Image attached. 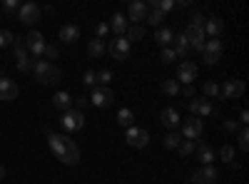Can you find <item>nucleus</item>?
<instances>
[{
	"instance_id": "1",
	"label": "nucleus",
	"mask_w": 249,
	"mask_h": 184,
	"mask_svg": "<svg viewBox=\"0 0 249 184\" xmlns=\"http://www.w3.org/2000/svg\"><path fill=\"white\" fill-rule=\"evenodd\" d=\"M45 134H48V145H50L53 154H55L60 162H65V165H77V162H80V150H77V145H75L68 134L50 132L48 127H45Z\"/></svg>"
},
{
	"instance_id": "2",
	"label": "nucleus",
	"mask_w": 249,
	"mask_h": 184,
	"mask_svg": "<svg viewBox=\"0 0 249 184\" xmlns=\"http://www.w3.org/2000/svg\"><path fill=\"white\" fill-rule=\"evenodd\" d=\"M35 80L40 85H53V83H60L62 77V70L55 67V63H48V60H33V70Z\"/></svg>"
},
{
	"instance_id": "3",
	"label": "nucleus",
	"mask_w": 249,
	"mask_h": 184,
	"mask_svg": "<svg viewBox=\"0 0 249 184\" xmlns=\"http://www.w3.org/2000/svg\"><path fill=\"white\" fill-rule=\"evenodd\" d=\"M60 125H62V130H68V132H77V130L85 127V112H80L75 107L68 110V112H62Z\"/></svg>"
},
{
	"instance_id": "4",
	"label": "nucleus",
	"mask_w": 249,
	"mask_h": 184,
	"mask_svg": "<svg viewBox=\"0 0 249 184\" xmlns=\"http://www.w3.org/2000/svg\"><path fill=\"white\" fill-rule=\"evenodd\" d=\"M184 37H187V43H190V48H195V50H199L202 52V48H204V43H207V35H204V28L199 25V23H190L184 28V33H182Z\"/></svg>"
},
{
	"instance_id": "5",
	"label": "nucleus",
	"mask_w": 249,
	"mask_h": 184,
	"mask_svg": "<svg viewBox=\"0 0 249 184\" xmlns=\"http://www.w3.org/2000/svg\"><path fill=\"white\" fill-rule=\"evenodd\" d=\"M124 139H127V145L135 147V150H144L150 145V132L144 127H127V134H124Z\"/></svg>"
},
{
	"instance_id": "6",
	"label": "nucleus",
	"mask_w": 249,
	"mask_h": 184,
	"mask_svg": "<svg viewBox=\"0 0 249 184\" xmlns=\"http://www.w3.org/2000/svg\"><path fill=\"white\" fill-rule=\"evenodd\" d=\"M202 60H204L207 65H217L219 60H222V40L219 37H212V40H207V43H204Z\"/></svg>"
},
{
	"instance_id": "7",
	"label": "nucleus",
	"mask_w": 249,
	"mask_h": 184,
	"mask_svg": "<svg viewBox=\"0 0 249 184\" xmlns=\"http://www.w3.org/2000/svg\"><path fill=\"white\" fill-rule=\"evenodd\" d=\"M45 37L40 35L37 30H30L28 33V37H25V50H28V55H33L35 60L37 57H43V50H45Z\"/></svg>"
},
{
	"instance_id": "8",
	"label": "nucleus",
	"mask_w": 249,
	"mask_h": 184,
	"mask_svg": "<svg viewBox=\"0 0 249 184\" xmlns=\"http://www.w3.org/2000/svg\"><path fill=\"white\" fill-rule=\"evenodd\" d=\"M110 55L115 57V60H127L130 57V50H132V43L124 35H120V37H115V40H110Z\"/></svg>"
},
{
	"instance_id": "9",
	"label": "nucleus",
	"mask_w": 249,
	"mask_h": 184,
	"mask_svg": "<svg viewBox=\"0 0 249 184\" xmlns=\"http://www.w3.org/2000/svg\"><path fill=\"white\" fill-rule=\"evenodd\" d=\"M90 102L100 110H107L112 102H115V92L110 87H92V95H90Z\"/></svg>"
},
{
	"instance_id": "10",
	"label": "nucleus",
	"mask_w": 249,
	"mask_h": 184,
	"mask_svg": "<svg viewBox=\"0 0 249 184\" xmlns=\"http://www.w3.org/2000/svg\"><path fill=\"white\" fill-rule=\"evenodd\" d=\"M204 132V125H202V119L199 117H190V119H184V125H182V139H190V142H197Z\"/></svg>"
},
{
	"instance_id": "11",
	"label": "nucleus",
	"mask_w": 249,
	"mask_h": 184,
	"mask_svg": "<svg viewBox=\"0 0 249 184\" xmlns=\"http://www.w3.org/2000/svg\"><path fill=\"white\" fill-rule=\"evenodd\" d=\"M40 5H35V3H23L18 8V20L20 23H25V25H35L37 20H40Z\"/></svg>"
},
{
	"instance_id": "12",
	"label": "nucleus",
	"mask_w": 249,
	"mask_h": 184,
	"mask_svg": "<svg viewBox=\"0 0 249 184\" xmlns=\"http://www.w3.org/2000/svg\"><path fill=\"white\" fill-rule=\"evenodd\" d=\"M190 112H192V117H210V115H217V110H214V105L210 100H199V97H195L192 102H190Z\"/></svg>"
},
{
	"instance_id": "13",
	"label": "nucleus",
	"mask_w": 249,
	"mask_h": 184,
	"mask_svg": "<svg viewBox=\"0 0 249 184\" xmlns=\"http://www.w3.org/2000/svg\"><path fill=\"white\" fill-rule=\"evenodd\" d=\"M177 80L184 85H192L195 80H197V65L192 63V60H184V63H179L177 67Z\"/></svg>"
},
{
	"instance_id": "14",
	"label": "nucleus",
	"mask_w": 249,
	"mask_h": 184,
	"mask_svg": "<svg viewBox=\"0 0 249 184\" xmlns=\"http://www.w3.org/2000/svg\"><path fill=\"white\" fill-rule=\"evenodd\" d=\"M244 95V83L242 80H227V83L219 87V97H227V100H234V97H242Z\"/></svg>"
},
{
	"instance_id": "15",
	"label": "nucleus",
	"mask_w": 249,
	"mask_h": 184,
	"mask_svg": "<svg viewBox=\"0 0 249 184\" xmlns=\"http://www.w3.org/2000/svg\"><path fill=\"white\" fill-rule=\"evenodd\" d=\"M217 179H219V172L212 165H204L202 169H197L192 174V184H214Z\"/></svg>"
},
{
	"instance_id": "16",
	"label": "nucleus",
	"mask_w": 249,
	"mask_h": 184,
	"mask_svg": "<svg viewBox=\"0 0 249 184\" xmlns=\"http://www.w3.org/2000/svg\"><path fill=\"white\" fill-rule=\"evenodd\" d=\"M127 23L132 20V23L137 25V23H142L144 17H147V3H140V0H135V3H130V8H127Z\"/></svg>"
},
{
	"instance_id": "17",
	"label": "nucleus",
	"mask_w": 249,
	"mask_h": 184,
	"mask_svg": "<svg viewBox=\"0 0 249 184\" xmlns=\"http://www.w3.org/2000/svg\"><path fill=\"white\" fill-rule=\"evenodd\" d=\"M18 97V85H15V80L10 77H0V100L3 102H10Z\"/></svg>"
},
{
	"instance_id": "18",
	"label": "nucleus",
	"mask_w": 249,
	"mask_h": 184,
	"mask_svg": "<svg viewBox=\"0 0 249 184\" xmlns=\"http://www.w3.org/2000/svg\"><path fill=\"white\" fill-rule=\"evenodd\" d=\"M160 122L172 132V130H177V125H179V112H177L175 107H164L162 115H160Z\"/></svg>"
},
{
	"instance_id": "19",
	"label": "nucleus",
	"mask_w": 249,
	"mask_h": 184,
	"mask_svg": "<svg viewBox=\"0 0 249 184\" xmlns=\"http://www.w3.org/2000/svg\"><path fill=\"white\" fill-rule=\"evenodd\" d=\"M204 35H212V37H219L222 35V30H224V23H222V17H217V15H212V17H207L204 20Z\"/></svg>"
},
{
	"instance_id": "20",
	"label": "nucleus",
	"mask_w": 249,
	"mask_h": 184,
	"mask_svg": "<svg viewBox=\"0 0 249 184\" xmlns=\"http://www.w3.org/2000/svg\"><path fill=\"white\" fill-rule=\"evenodd\" d=\"M80 37V28L77 25H72V23H68V25H62L60 28V40H62V43H75V40Z\"/></svg>"
},
{
	"instance_id": "21",
	"label": "nucleus",
	"mask_w": 249,
	"mask_h": 184,
	"mask_svg": "<svg viewBox=\"0 0 249 184\" xmlns=\"http://www.w3.org/2000/svg\"><path fill=\"white\" fill-rule=\"evenodd\" d=\"M53 105H55V110H60V112H68V110H72V97H70L68 92H55Z\"/></svg>"
},
{
	"instance_id": "22",
	"label": "nucleus",
	"mask_w": 249,
	"mask_h": 184,
	"mask_svg": "<svg viewBox=\"0 0 249 184\" xmlns=\"http://www.w3.org/2000/svg\"><path fill=\"white\" fill-rule=\"evenodd\" d=\"M172 40H175V30H170V28H157L155 30V43L160 48H167Z\"/></svg>"
},
{
	"instance_id": "23",
	"label": "nucleus",
	"mask_w": 249,
	"mask_h": 184,
	"mask_svg": "<svg viewBox=\"0 0 249 184\" xmlns=\"http://www.w3.org/2000/svg\"><path fill=\"white\" fill-rule=\"evenodd\" d=\"M172 43H175V48H172V50H175V55H177V57H187V55H190V50H192V48H190V43H187V37H184L182 33H179V35H175Z\"/></svg>"
},
{
	"instance_id": "24",
	"label": "nucleus",
	"mask_w": 249,
	"mask_h": 184,
	"mask_svg": "<svg viewBox=\"0 0 249 184\" xmlns=\"http://www.w3.org/2000/svg\"><path fill=\"white\" fill-rule=\"evenodd\" d=\"M110 28H112V30H115V35L120 37V35H124V33H127L130 23H127V17H124L122 13H115V17H112V23H110Z\"/></svg>"
},
{
	"instance_id": "25",
	"label": "nucleus",
	"mask_w": 249,
	"mask_h": 184,
	"mask_svg": "<svg viewBox=\"0 0 249 184\" xmlns=\"http://www.w3.org/2000/svg\"><path fill=\"white\" fill-rule=\"evenodd\" d=\"M197 159L202 162V165H212V159H214V150L207 145V142H202V145L197 147Z\"/></svg>"
},
{
	"instance_id": "26",
	"label": "nucleus",
	"mask_w": 249,
	"mask_h": 184,
	"mask_svg": "<svg viewBox=\"0 0 249 184\" xmlns=\"http://www.w3.org/2000/svg\"><path fill=\"white\" fill-rule=\"evenodd\" d=\"M117 122H120L122 127H132V122H135V110L122 107V110L117 112Z\"/></svg>"
},
{
	"instance_id": "27",
	"label": "nucleus",
	"mask_w": 249,
	"mask_h": 184,
	"mask_svg": "<svg viewBox=\"0 0 249 184\" xmlns=\"http://www.w3.org/2000/svg\"><path fill=\"white\" fill-rule=\"evenodd\" d=\"M105 50H107V48H105V40H97V37H95V40H90L88 52H90L92 57H102V55H105Z\"/></svg>"
},
{
	"instance_id": "28",
	"label": "nucleus",
	"mask_w": 249,
	"mask_h": 184,
	"mask_svg": "<svg viewBox=\"0 0 249 184\" xmlns=\"http://www.w3.org/2000/svg\"><path fill=\"white\" fill-rule=\"evenodd\" d=\"M162 95H170V97H177L179 95V83H177V80H164V83H162Z\"/></svg>"
},
{
	"instance_id": "29",
	"label": "nucleus",
	"mask_w": 249,
	"mask_h": 184,
	"mask_svg": "<svg viewBox=\"0 0 249 184\" xmlns=\"http://www.w3.org/2000/svg\"><path fill=\"white\" fill-rule=\"evenodd\" d=\"M182 142V137L177 134V130H172V132H167L164 134V139H162V145L167 147V150H177V145Z\"/></svg>"
},
{
	"instance_id": "30",
	"label": "nucleus",
	"mask_w": 249,
	"mask_h": 184,
	"mask_svg": "<svg viewBox=\"0 0 249 184\" xmlns=\"http://www.w3.org/2000/svg\"><path fill=\"white\" fill-rule=\"evenodd\" d=\"M124 37H127L130 43H132V40H142V37H144V28H142V25H130L127 33H124Z\"/></svg>"
},
{
	"instance_id": "31",
	"label": "nucleus",
	"mask_w": 249,
	"mask_h": 184,
	"mask_svg": "<svg viewBox=\"0 0 249 184\" xmlns=\"http://www.w3.org/2000/svg\"><path fill=\"white\" fill-rule=\"evenodd\" d=\"M95 80H97V87H107L110 80H112V72L110 70H100V72H95Z\"/></svg>"
},
{
	"instance_id": "32",
	"label": "nucleus",
	"mask_w": 249,
	"mask_h": 184,
	"mask_svg": "<svg viewBox=\"0 0 249 184\" xmlns=\"http://www.w3.org/2000/svg\"><path fill=\"white\" fill-rule=\"evenodd\" d=\"M144 20H147V23H150L152 28H157V25H162L164 15H162L160 10H150V8H147V17H144Z\"/></svg>"
},
{
	"instance_id": "33",
	"label": "nucleus",
	"mask_w": 249,
	"mask_h": 184,
	"mask_svg": "<svg viewBox=\"0 0 249 184\" xmlns=\"http://www.w3.org/2000/svg\"><path fill=\"white\" fill-rule=\"evenodd\" d=\"M202 92H204L207 97H219V85L212 83V80H207V83L202 85Z\"/></svg>"
},
{
	"instance_id": "34",
	"label": "nucleus",
	"mask_w": 249,
	"mask_h": 184,
	"mask_svg": "<svg viewBox=\"0 0 249 184\" xmlns=\"http://www.w3.org/2000/svg\"><path fill=\"white\" fill-rule=\"evenodd\" d=\"M177 152H179L182 157H190V154L195 152V142H190V139H182L179 145H177Z\"/></svg>"
},
{
	"instance_id": "35",
	"label": "nucleus",
	"mask_w": 249,
	"mask_h": 184,
	"mask_svg": "<svg viewBox=\"0 0 249 184\" xmlns=\"http://www.w3.org/2000/svg\"><path fill=\"white\" fill-rule=\"evenodd\" d=\"M219 157L227 162V165H232V162H234V147H232V145H222V150H219Z\"/></svg>"
},
{
	"instance_id": "36",
	"label": "nucleus",
	"mask_w": 249,
	"mask_h": 184,
	"mask_svg": "<svg viewBox=\"0 0 249 184\" xmlns=\"http://www.w3.org/2000/svg\"><path fill=\"white\" fill-rule=\"evenodd\" d=\"M15 43V35L10 30H0V48H13Z\"/></svg>"
},
{
	"instance_id": "37",
	"label": "nucleus",
	"mask_w": 249,
	"mask_h": 184,
	"mask_svg": "<svg viewBox=\"0 0 249 184\" xmlns=\"http://www.w3.org/2000/svg\"><path fill=\"white\" fill-rule=\"evenodd\" d=\"M57 55H60V50H57L55 45H45V50H43V57L48 60V63H53V60H57Z\"/></svg>"
},
{
	"instance_id": "38",
	"label": "nucleus",
	"mask_w": 249,
	"mask_h": 184,
	"mask_svg": "<svg viewBox=\"0 0 249 184\" xmlns=\"http://www.w3.org/2000/svg\"><path fill=\"white\" fill-rule=\"evenodd\" d=\"M237 139H239V150L247 152V150H249V132H247V130H239Z\"/></svg>"
},
{
	"instance_id": "39",
	"label": "nucleus",
	"mask_w": 249,
	"mask_h": 184,
	"mask_svg": "<svg viewBox=\"0 0 249 184\" xmlns=\"http://www.w3.org/2000/svg\"><path fill=\"white\" fill-rule=\"evenodd\" d=\"M160 57H162V63H175V60H177V55H175V50H172V48H164Z\"/></svg>"
},
{
	"instance_id": "40",
	"label": "nucleus",
	"mask_w": 249,
	"mask_h": 184,
	"mask_svg": "<svg viewBox=\"0 0 249 184\" xmlns=\"http://www.w3.org/2000/svg\"><path fill=\"white\" fill-rule=\"evenodd\" d=\"M18 8H20V3H18V0H5V3H3V13H5V15L15 13Z\"/></svg>"
},
{
	"instance_id": "41",
	"label": "nucleus",
	"mask_w": 249,
	"mask_h": 184,
	"mask_svg": "<svg viewBox=\"0 0 249 184\" xmlns=\"http://www.w3.org/2000/svg\"><path fill=\"white\" fill-rule=\"evenodd\" d=\"M82 83H85L88 87H97V80H95V72H92V70H88L85 75H82Z\"/></svg>"
},
{
	"instance_id": "42",
	"label": "nucleus",
	"mask_w": 249,
	"mask_h": 184,
	"mask_svg": "<svg viewBox=\"0 0 249 184\" xmlns=\"http://www.w3.org/2000/svg\"><path fill=\"white\" fill-rule=\"evenodd\" d=\"M88 105H90V97H75V100H72V107H77L80 112L85 110Z\"/></svg>"
},
{
	"instance_id": "43",
	"label": "nucleus",
	"mask_w": 249,
	"mask_h": 184,
	"mask_svg": "<svg viewBox=\"0 0 249 184\" xmlns=\"http://www.w3.org/2000/svg\"><path fill=\"white\" fill-rule=\"evenodd\" d=\"M107 33H110V25H107V23H100V25H97V40H105Z\"/></svg>"
},
{
	"instance_id": "44",
	"label": "nucleus",
	"mask_w": 249,
	"mask_h": 184,
	"mask_svg": "<svg viewBox=\"0 0 249 184\" xmlns=\"http://www.w3.org/2000/svg\"><path fill=\"white\" fill-rule=\"evenodd\" d=\"M237 127H239L237 119H224V130L227 132H237Z\"/></svg>"
},
{
	"instance_id": "45",
	"label": "nucleus",
	"mask_w": 249,
	"mask_h": 184,
	"mask_svg": "<svg viewBox=\"0 0 249 184\" xmlns=\"http://www.w3.org/2000/svg\"><path fill=\"white\" fill-rule=\"evenodd\" d=\"M179 92H182L184 97H195V87H192V85H184V87H179Z\"/></svg>"
},
{
	"instance_id": "46",
	"label": "nucleus",
	"mask_w": 249,
	"mask_h": 184,
	"mask_svg": "<svg viewBox=\"0 0 249 184\" xmlns=\"http://www.w3.org/2000/svg\"><path fill=\"white\" fill-rule=\"evenodd\" d=\"M239 122H242V125H247V122H249V112H247V110L239 112Z\"/></svg>"
},
{
	"instance_id": "47",
	"label": "nucleus",
	"mask_w": 249,
	"mask_h": 184,
	"mask_svg": "<svg viewBox=\"0 0 249 184\" xmlns=\"http://www.w3.org/2000/svg\"><path fill=\"white\" fill-rule=\"evenodd\" d=\"M0 179H5V167L0 165Z\"/></svg>"
}]
</instances>
